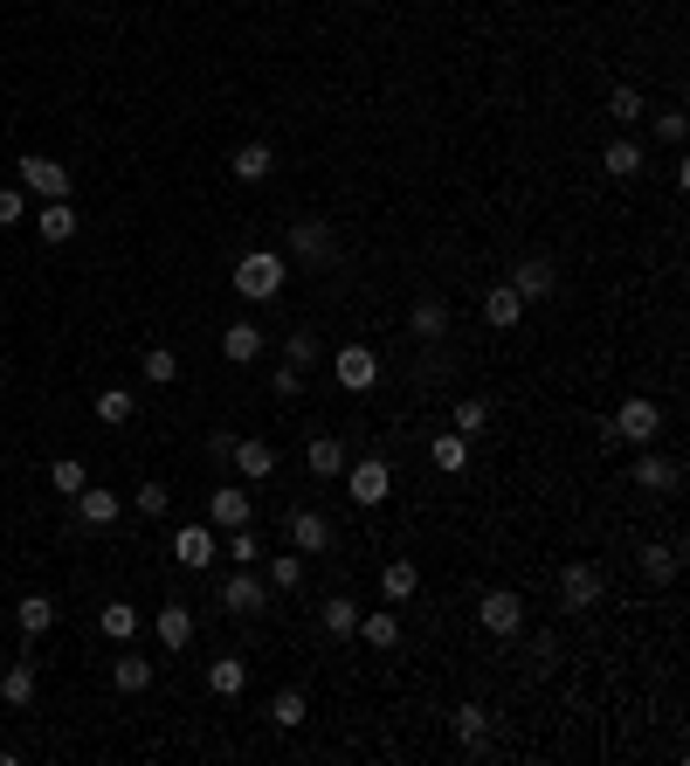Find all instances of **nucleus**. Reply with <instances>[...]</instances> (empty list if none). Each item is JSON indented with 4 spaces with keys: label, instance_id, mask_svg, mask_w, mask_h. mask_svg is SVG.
Segmentation results:
<instances>
[{
    "label": "nucleus",
    "instance_id": "f257e3e1",
    "mask_svg": "<svg viewBox=\"0 0 690 766\" xmlns=\"http://www.w3.org/2000/svg\"><path fill=\"white\" fill-rule=\"evenodd\" d=\"M284 276H291V255L284 249H249L236 263V297L270 304V297H284Z\"/></svg>",
    "mask_w": 690,
    "mask_h": 766
},
{
    "label": "nucleus",
    "instance_id": "f03ea898",
    "mask_svg": "<svg viewBox=\"0 0 690 766\" xmlns=\"http://www.w3.org/2000/svg\"><path fill=\"white\" fill-rule=\"evenodd\" d=\"M346 497L360 511H380L394 497V463H387V456H352V463H346Z\"/></svg>",
    "mask_w": 690,
    "mask_h": 766
},
{
    "label": "nucleus",
    "instance_id": "7ed1b4c3",
    "mask_svg": "<svg viewBox=\"0 0 690 766\" xmlns=\"http://www.w3.org/2000/svg\"><path fill=\"white\" fill-rule=\"evenodd\" d=\"M331 380H339L346 394H373L380 387V352L366 339H346L339 352H331Z\"/></svg>",
    "mask_w": 690,
    "mask_h": 766
},
{
    "label": "nucleus",
    "instance_id": "20e7f679",
    "mask_svg": "<svg viewBox=\"0 0 690 766\" xmlns=\"http://www.w3.org/2000/svg\"><path fill=\"white\" fill-rule=\"evenodd\" d=\"M14 187L29 194V200H69V166L29 152V160H14Z\"/></svg>",
    "mask_w": 690,
    "mask_h": 766
},
{
    "label": "nucleus",
    "instance_id": "39448f33",
    "mask_svg": "<svg viewBox=\"0 0 690 766\" xmlns=\"http://www.w3.org/2000/svg\"><path fill=\"white\" fill-rule=\"evenodd\" d=\"M607 436H615V442H635V449L656 442V436H662V407H656L649 394H628V401L615 407V422H607Z\"/></svg>",
    "mask_w": 690,
    "mask_h": 766
},
{
    "label": "nucleus",
    "instance_id": "423d86ee",
    "mask_svg": "<svg viewBox=\"0 0 690 766\" xmlns=\"http://www.w3.org/2000/svg\"><path fill=\"white\" fill-rule=\"evenodd\" d=\"M477 628H483V635H497V643H511V635L525 628V601L511 594V587H491V594L477 601Z\"/></svg>",
    "mask_w": 690,
    "mask_h": 766
},
{
    "label": "nucleus",
    "instance_id": "0eeeda50",
    "mask_svg": "<svg viewBox=\"0 0 690 766\" xmlns=\"http://www.w3.org/2000/svg\"><path fill=\"white\" fill-rule=\"evenodd\" d=\"M215 601L228 608V615H263V608H270V587H263V573H255V567H236V573L215 587Z\"/></svg>",
    "mask_w": 690,
    "mask_h": 766
},
{
    "label": "nucleus",
    "instance_id": "6e6552de",
    "mask_svg": "<svg viewBox=\"0 0 690 766\" xmlns=\"http://www.w3.org/2000/svg\"><path fill=\"white\" fill-rule=\"evenodd\" d=\"M594 601H601V567H594V559L559 567V608H567V615H587Z\"/></svg>",
    "mask_w": 690,
    "mask_h": 766
},
{
    "label": "nucleus",
    "instance_id": "1a4fd4ad",
    "mask_svg": "<svg viewBox=\"0 0 690 766\" xmlns=\"http://www.w3.org/2000/svg\"><path fill=\"white\" fill-rule=\"evenodd\" d=\"M173 559H180L187 573H208L221 559V532L215 525H180V532H173Z\"/></svg>",
    "mask_w": 690,
    "mask_h": 766
},
{
    "label": "nucleus",
    "instance_id": "9d476101",
    "mask_svg": "<svg viewBox=\"0 0 690 766\" xmlns=\"http://www.w3.org/2000/svg\"><path fill=\"white\" fill-rule=\"evenodd\" d=\"M511 291H518L525 304H546L552 291H559V270L546 263V255H518V263H511V276H504Z\"/></svg>",
    "mask_w": 690,
    "mask_h": 766
},
{
    "label": "nucleus",
    "instance_id": "9b49d317",
    "mask_svg": "<svg viewBox=\"0 0 690 766\" xmlns=\"http://www.w3.org/2000/svg\"><path fill=\"white\" fill-rule=\"evenodd\" d=\"M635 483L656 491V497H670L677 483H683V463H677V456H662L656 442H643V449H635Z\"/></svg>",
    "mask_w": 690,
    "mask_h": 766
},
{
    "label": "nucleus",
    "instance_id": "f8f14e48",
    "mask_svg": "<svg viewBox=\"0 0 690 766\" xmlns=\"http://www.w3.org/2000/svg\"><path fill=\"white\" fill-rule=\"evenodd\" d=\"M284 255H297V263H325V255H331V221H318V215L291 221V236H284Z\"/></svg>",
    "mask_w": 690,
    "mask_h": 766
},
{
    "label": "nucleus",
    "instance_id": "ddd939ff",
    "mask_svg": "<svg viewBox=\"0 0 690 766\" xmlns=\"http://www.w3.org/2000/svg\"><path fill=\"white\" fill-rule=\"evenodd\" d=\"M249 518H255V504H249L242 483H215V497H208V525H215V532H236V525H249Z\"/></svg>",
    "mask_w": 690,
    "mask_h": 766
},
{
    "label": "nucleus",
    "instance_id": "4468645a",
    "mask_svg": "<svg viewBox=\"0 0 690 766\" xmlns=\"http://www.w3.org/2000/svg\"><path fill=\"white\" fill-rule=\"evenodd\" d=\"M291 546L297 552H331V518H325V511H311V504H297L291 511Z\"/></svg>",
    "mask_w": 690,
    "mask_h": 766
},
{
    "label": "nucleus",
    "instance_id": "2eb2a0df",
    "mask_svg": "<svg viewBox=\"0 0 690 766\" xmlns=\"http://www.w3.org/2000/svg\"><path fill=\"white\" fill-rule=\"evenodd\" d=\"M118 511H124V497H118V491H105V483H84V491H76V518L97 525V532L118 525Z\"/></svg>",
    "mask_w": 690,
    "mask_h": 766
},
{
    "label": "nucleus",
    "instance_id": "dca6fc26",
    "mask_svg": "<svg viewBox=\"0 0 690 766\" xmlns=\"http://www.w3.org/2000/svg\"><path fill=\"white\" fill-rule=\"evenodd\" d=\"M152 635H160V649H187L194 643V608L187 601H166L160 615H152Z\"/></svg>",
    "mask_w": 690,
    "mask_h": 766
},
{
    "label": "nucleus",
    "instance_id": "f3484780",
    "mask_svg": "<svg viewBox=\"0 0 690 766\" xmlns=\"http://www.w3.org/2000/svg\"><path fill=\"white\" fill-rule=\"evenodd\" d=\"M643 166H649V152L635 145V139H607L601 145V173H607V180H635Z\"/></svg>",
    "mask_w": 690,
    "mask_h": 766
},
{
    "label": "nucleus",
    "instance_id": "a211bd4d",
    "mask_svg": "<svg viewBox=\"0 0 690 766\" xmlns=\"http://www.w3.org/2000/svg\"><path fill=\"white\" fill-rule=\"evenodd\" d=\"M228 463H236L249 483H270V477H276V449H270V442H249V436H236V449H228Z\"/></svg>",
    "mask_w": 690,
    "mask_h": 766
},
{
    "label": "nucleus",
    "instance_id": "6ab92c4d",
    "mask_svg": "<svg viewBox=\"0 0 690 766\" xmlns=\"http://www.w3.org/2000/svg\"><path fill=\"white\" fill-rule=\"evenodd\" d=\"M228 173H236L242 187H255V180H270V173H276V152H270L263 139H249V145H236V160H228Z\"/></svg>",
    "mask_w": 690,
    "mask_h": 766
},
{
    "label": "nucleus",
    "instance_id": "aec40b11",
    "mask_svg": "<svg viewBox=\"0 0 690 766\" xmlns=\"http://www.w3.org/2000/svg\"><path fill=\"white\" fill-rule=\"evenodd\" d=\"M352 635H360L366 649H394L401 643V615H394V608H360V628H352Z\"/></svg>",
    "mask_w": 690,
    "mask_h": 766
},
{
    "label": "nucleus",
    "instance_id": "412c9836",
    "mask_svg": "<svg viewBox=\"0 0 690 766\" xmlns=\"http://www.w3.org/2000/svg\"><path fill=\"white\" fill-rule=\"evenodd\" d=\"M346 463H352V456H346L339 436H311V442H304V470H311V477H346Z\"/></svg>",
    "mask_w": 690,
    "mask_h": 766
},
{
    "label": "nucleus",
    "instance_id": "4be33fe9",
    "mask_svg": "<svg viewBox=\"0 0 690 766\" xmlns=\"http://www.w3.org/2000/svg\"><path fill=\"white\" fill-rule=\"evenodd\" d=\"M483 318H491L497 331H518V318H525V297L511 291V284H491V291H483Z\"/></svg>",
    "mask_w": 690,
    "mask_h": 766
},
{
    "label": "nucleus",
    "instance_id": "5701e85b",
    "mask_svg": "<svg viewBox=\"0 0 690 766\" xmlns=\"http://www.w3.org/2000/svg\"><path fill=\"white\" fill-rule=\"evenodd\" d=\"M0 704H8V711H29L35 704V663L29 656L8 663V677H0Z\"/></svg>",
    "mask_w": 690,
    "mask_h": 766
},
{
    "label": "nucleus",
    "instance_id": "b1692460",
    "mask_svg": "<svg viewBox=\"0 0 690 766\" xmlns=\"http://www.w3.org/2000/svg\"><path fill=\"white\" fill-rule=\"evenodd\" d=\"M449 725H456V738H463L470 753L491 746V711H483V704H456V711H449Z\"/></svg>",
    "mask_w": 690,
    "mask_h": 766
},
{
    "label": "nucleus",
    "instance_id": "393cba45",
    "mask_svg": "<svg viewBox=\"0 0 690 766\" xmlns=\"http://www.w3.org/2000/svg\"><path fill=\"white\" fill-rule=\"evenodd\" d=\"M407 331L436 346L442 331H449V304H442V297H415V311H407Z\"/></svg>",
    "mask_w": 690,
    "mask_h": 766
},
{
    "label": "nucleus",
    "instance_id": "a878e982",
    "mask_svg": "<svg viewBox=\"0 0 690 766\" xmlns=\"http://www.w3.org/2000/svg\"><path fill=\"white\" fill-rule=\"evenodd\" d=\"M208 691H215V698H242V691H249V663H242V656H215V663H208Z\"/></svg>",
    "mask_w": 690,
    "mask_h": 766
},
{
    "label": "nucleus",
    "instance_id": "bb28decb",
    "mask_svg": "<svg viewBox=\"0 0 690 766\" xmlns=\"http://www.w3.org/2000/svg\"><path fill=\"white\" fill-rule=\"evenodd\" d=\"M14 622H21V635L35 643V635L56 628V601H48V594H21V601H14Z\"/></svg>",
    "mask_w": 690,
    "mask_h": 766
},
{
    "label": "nucleus",
    "instance_id": "cd10ccee",
    "mask_svg": "<svg viewBox=\"0 0 690 766\" xmlns=\"http://www.w3.org/2000/svg\"><path fill=\"white\" fill-rule=\"evenodd\" d=\"M221 352H228V366H249L255 352H263V331H255L249 318H236V325L221 331Z\"/></svg>",
    "mask_w": 690,
    "mask_h": 766
},
{
    "label": "nucleus",
    "instance_id": "c85d7f7f",
    "mask_svg": "<svg viewBox=\"0 0 690 766\" xmlns=\"http://www.w3.org/2000/svg\"><path fill=\"white\" fill-rule=\"evenodd\" d=\"M380 594H387V608L415 601V594H421V573H415V559H394V567L380 573Z\"/></svg>",
    "mask_w": 690,
    "mask_h": 766
},
{
    "label": "nucleus",
    "instance_id": "c756f323",
    "mask_svg": "<svg viewBox=\"0 0 690 766\" xmlns=\"http://www.w3.org/2000/svg\"><path fill=\"white\" fill-rule=\"evenodd\" d=\"M304 719H311V698H304L297 683H291V691H276V698H270V725H276V732H297Z\"/></svg>",
    "mask_w": 690,
    "mask_h": 766
},
{
    "label": "nucleus",
    "instance_id": "7c9ffc66",
    "mask_svg": "<svg viewBox=\"0 0 690 766\" xmlns=\"http://www.w3.org/2000/svg\"><path fill=\"white\" fill-rule=\"evenodd\" d=\"M428 463H436L442 477L470 470V436H456V428H449V436H436V442H428Z\"/></svg>",
    "mask_w": 690,
    "mask_h": 766
},
{
    "label": "nucleus",
    "instance_id": "2f4dec72",
    "mask_svg": "<svg viewBox=\"0 0 690 766\" xmlns=\"http://www.w3.org/2000/svg\"><path fill=\"white\" fill-rule=\"evenodd\" d=\"M607 118H615V124H643L649 118V97L635 84H615V90H607Z\"/></svg>",
    "mask_w": 690,
    "mask_h": 766
},
{
    "label": "nucleus",
    "instance_id": "473e14b6",
    "mask_svg": "<svg viewBox=\"0 0 690 766\" xmlns=\"http://www.w3.org/2000/svg\"><path fill=\"white\" fill-rule=\"evenodd\" d=\"M35 228H42V242H69L76 236V208H69V200H42Z\"/></svg>",
    "mask_w": 690,
    "mask_h": 766
},
{
    "label": "nucleus",
    "instance_id": "72a5a7b5",
    "mask_svg": "<svg viewBox=\"0 0 690 766\" xmlns=\"http://www.w3.org/2000/svg\"><path fill=\"white\" fill-rule=\"evenodd\" d=\"M111 683H118V691H152V663H145L139 649H124V656L111 663Z\"/></svg>",
    "mask_w": 690,
    "mask_h": 766
},
{
    "label": "nucleus",
    "instance_id": "f704fd0d",
    "mask_svg": "<svg viewBox=\"0 0 690 766\" xmlns=\"http://www.w3.org/2000/svg\"><path fill=\"white\" fill-rule=\"evenodd\" d=\"M97 628H105L111 643H132V635H139V608H132V601H105V615H97Z\"/></svg>",
    "mask_w": 690,
    "mask_h": 766
},
{
    "label": "nucleus",
    "instance_id": "c9c22d12",
    "mask_svg": "<svg viewBox=\"0 0 690 766\" xmlns=\"http://www.w3.org/2000/svg\"><path fill=\"white\" fill-rule=\"evenodd\" d=\"M132 387H97V422H105V428H124V422H132Z\"/></svg>",
    "mask_w": 690,
    "mask_h": 766
},
{
    "label": "nucleus",
    "instance_id": "e433bc0d",
    "mask_svg": "<svg viewBox=\"0 0 690 766\" xmlns=\"http://www.w3.org/2000/svg\"><path fill=\"white\" fill-rule=\"evenodd\" d=\"M145 380H152V387H173V380H180V352H173V346H145Z\"/></svg>",
    "mask_w": 690,
    "mask_h": 766
},
{
    "label": "nucleus",
    "instance_id": "4c0bfd02",
    "mask_svg": "<svg viewBox=\"0 0 690 766\" xmlns=\"http://www.w3.org/2000/svg\"><path fill=\"white\" fill-rule=\"evenodd\" d=\"M677 567H683L677 546H662V539H649V546H643V573H649L656 587H670V580H677Z\"/></svg>",
    "mask_w": 690,
    "mask_h": 766
},
{
    "label": "nucleus",
    "instance_id": "58836bf2",
    "mask_svg": "<svg viewBox=\"0 0 690 766\" xmlns=\"http://www.w3.org/2000/svg\"><path fill=\"white\" fill-rule=\"evenodd\" d=\"M304 587V552H276L270 559V594H297Z\"/></svg>",
    "mask_w": 690,
    "mask_h": 766
},
{
    "label": "nucleus",
    "instance_id": "ea45409f",
    "mask_svg": "<svg viewBox=\"0 0 690 766\" xmlns=\"http://www.w3.org/2000/svg\"><path fill=\"white\" fill-rule=\"evenodd\" d=\"M124 504H132V511H145V518H166V511H173V491H166L160 477H145V483H139V491L124 497Z\"/></svg>",
    "mask_w": 690,
    "mask_h": 766
},
{
    "label": "nucleus",
    "instance_id": "a19ab883",
    "mask_svg": "<svg viewBox=\"0 0 690 766\" xmlns=\"http://www.w3.org/2000/svg\"><path fill=\"white\" fill-rule=\"evenodd\" d=\"M90 483V470L76 463V456H56V463H48V491H63V497H76Z\"/></svg>",
    "mask_w": 690,
    "mask_h": 766
},
{
    "label": "nucleus",
    "instance_id": "79ce46f5",
    "mask_svg": "<svg viewBox=\"0 0 690 766\" xmlns=\"http://www.w3.org/2000/svg\"><path fill=\"white\" fill-rule=\"evenodd\" d=\"M352 628H360V601H352V594H331L325 601V635H352Z\"/></svg>",
    "mask_w": 690,
    "mask_h": 766
},
{
    "label": "nucleus",
    "instance_id": "37998d69",
    "mask_svg": "<svg viewBox=\"0 0 690 766\" xmlns=\"http://www.w3.org/2000/svg\"><path fill=\"white\" fill-rule=\"evenodd\" d=\"M221 552L236 559V567H263V539H255L249 525H236V532H228V546H221Z\"/></svg>",
    "mask_w": 690,
    "mask_h": 766
},
{
    "label": "nucleus",
    "instance_id": "c03bdc74",
    "mask_svg": "<svg viewBox=\"0 0 690 766\" xmlns=\"http://www.w3.org/2000/svg\"><path fill=\"white\" fill-rule=\"evenodd\" d=\"M284 366H297V373L318 366V331H291L284 339Z\"/></svg>",
    "mask_w": 690,
    "mask_h": 766
},
{
    "label": "nucleus",
    "instance_id": "a18cd8bd",
    "mask_svg": "<svg viewBox=\"0 0 690 766\" xmlns=\"http://www.w3.org/2000/svg\"><path fill=\"white\" fill-rule=\"evenodd\" d=\"M483 422H491V401H483V394H463V401H456V436H477Z\"/></svg>",
    "mask_w": 690,
    "mask_h": 766
},
{
    "label": "nucleus",
    "instance_id": "49530a36",
    "mask_svg": "<svg viewBox=\"0 0 690 766\" xmlns=\"http://www.w3.org/2000/svg\"><path fill=\"white\" fill-rule=\"evenodd\" d=\"M14 221H29V194H21V187H0V228H14Z\"/></svg>",
    "mask_w": 690,
    "mask_h": 766
},
{
    "label": "nucleus",
    "instance_id": "de8ad7c7",
    "mask_svg": "<svg viewBox=\"0 0 690 766\" xmlns=\"http://www.w3.org/2000/svg\"><path fill=\"white\" fill-rule=\"evenodd\" d=\"M656 139H662V145H683V111H662V118H656Z\"/></svg>",
    "mask_w": 690,
    "mask_h": 766
},
{
    "label": "nucleus",
    "instance_id": "09e8293b",
    "mask_svg": "<svg viewBox=\"0 0 690 766\" xmlns=\"http://www.w3.org/2000/svg\"><path fill=\"white\" fill-rule=\"evenodd\" d=\"M270 387L291 401V394H304V373H297V366H276V373H270Z\"/></svg>",
    "mask_w": 690,
    "mask_h": 766
}]
</instances>
